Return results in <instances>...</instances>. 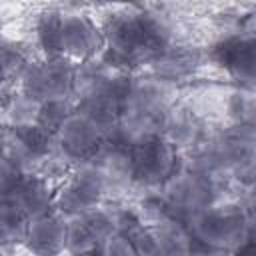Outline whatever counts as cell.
<instances>
[{
  "label": "cell",
  "mask_w": 256,
  "mask_h": 256,
  "mask_svg": "<svg viewBox=\"0 0 256 256\" xmlns=\"http://www.w3.org/2000/svg\"><path fill=\"white\" fill-rule=\"evenodd\" d=\"M106 60L122 70L134 64H150L170 48V26L152 12L114 14L104 26Z\"/></svg>",
  "instance_id": "cell-1"
},
{
  "label": "cell",
  "mask_w": 256,
  "mask_h": 256,
  "mask_svg": "<svg viewBox=\"0 0 256 256\" xmlns=\"http://www.w3.org/2000/svg\"><path fill=\"white\" fill-rule=\"evenodd\" d=\"M196 244L212 250L236 252L248 242V216L244 206L212 204L182 220Z\"/></svg>",
  "instance_id": "cell-2"
},
{
  "label": "cell",
  "mask_w": 256,
  "mask_h": 256,
  "mask_svg": "<svg viewBox=\"0 0 256 256\" xmlns=\"http://www.w3.org/2000/svg\"><path fill=\"white\" fill-rule=\"evenodd\" d=\"M178 220L218 202V178H212L192 164H180L164 182L158 194Z\"/></svg>",
  "instance_id": "cell-3"
},
{
  "label": "cell",
  "mask_w": 256,
  "mask_h": 256,
  "mask_svg": "<svg viewBox=\"0 0 256 256\" xmlns=\"http://www.w3.org/2000/svg\"><path fill=\"white\" fill-rule=\"evenodd\" d=\"M108 192L102 174L92 162H80L64 178V184L56 190L54 210L66 218L92 212L100 208L104 194Z\"/></svg>",
  "instance_id": "cell-4"
},
{
  "label": "cell",
  "mask_w": 256,
  "mask_h": 256,
  "mask_svg": "<svg viewBox=\"0 0 256 256\" xmlns=\"http://www.w3.org/2000/svg\"><path fill=\"white\" fill-rule=\"evenodd\" d=\"M78 66L66 58H44L40 62H30L20 78V92L42 102L68 98L74 94Z\"/></svg>",
  "instance_id": "cell-5"
},
{
  "label": "cell",
  "mask_w": 256,
  "mask_h": 256,
  "mask_svg": "<svg viewBox=\"0 0 256 256\" xmlns=\"http://www.w3.org/2000/svg\"><path fill=\"white\" fill-rule=\"evenodd\" d=\"M134 184L142 188H162L178 168V150L162 136L130 146Z\"/></svg>",
  "instance_id": "cell-6"
},
{
  "label": "cell",
  "mask_w": 256,
  "mask_h": 256,
  "mask_svg": "<svg viewBox=\"0 0 256 256\" xmlns=\"http://www.w3.org/2000/svg\"><path fill=\"white\" fill-rule=\"evenodd\" d=\"M104 44L102 32L88 16L64 14L58 40V56L80 66L94 60L96 52Z\"/></svg>",
  "instance_id": "cell-7"
},
{
  "label": "cell",
  "mask_w": 256,
  "mask_h": 256,
  "mask_svg": "<svg viewBox=\"0 0 256 256\" xmlns=\"http://www.w3.org/2000/svg\"><path fill=\"white\" fill-rule=\"evenodd\" d=\"M116 230V214L96 208L68 218V244L66 252L72 256L98 254L104 240Z\"/></svg>",
  "instance_id": "cell-8"
},
{
  "label": "cell",
  "mask_w": 256,
  "mask_h": 256,
  "mask_svg": "<svg viewBox=\"0 0 256 256\" xmlns=\"http://www.w3.org/2000/svg\"><path fill=\"white\" fill-rule=\"evenodd\" d=\"M106 136L80 112H74L56 132V148L72 162H90L104 146Z\"/></svg>",
  "instance_id": "cell-9"
},
{
  "label": "cell",
  "mask_w": 256,
  "mask_h": 256,
  "mask_svg": "<svg viewBox=\"0 0 256 256\" xmlns=\"http://www.w3.org/2000/svg\"><path fill=\"white\" fill-rule=\"evenodd\" d=\"M54 198H56V192L52 188V182L34 172L22 174L20 180L8 192L2 194V200L12 204L28 220H34L38 216L52 212Z\"/></svg>",
  "instance_id": "cell-10"
},
{
  "label": "cell",
  "mask_w": 256,
  "mask_h": 256,
  "mask_svg": "<svg viewBox=\"0 0 256 256\" xmlns=\"http://www.w3.org/2000/svg\"><path fill=\"white\" fill-rule=\"evenodd\" d=\"M24 244L34 256H60L68 244V218L52 210L30 220Z\"/></svg>",
  "instance_id": "cell-11"
},
{
  "label": "cell",
  "mask_w": 256,
  "mask_h": 256,
  "mask_svg": "<svg viewBox=\"0 0 256 256\" xmlns=\"http://www.w3.org/2000/svg\"><path fill=\"white\" fill-rule=\"evenodd\" d=\"M172 86L156 76L132 78L122 100V110H132L156 118H164L166 110L172 106Z\"/></svg>",
  "instance_id": "cell-12"
},
{
  "label": "cell",
  "mask_w": 256,
  "mask_h": 256,
  "mask_svg": "<svg viewBox=\"0 0 256 256\" xmlns=\"http://www.w3.org/2000/svg\"><path fill=\"white\" fill-rule=\"evenodd\" d=\"M212 56L234 78L256 84V36H230L214 46Z\"/></svg>",
  "instance_id": "cell-13"
},
{
  "label": "cell",
  "mask_w": 256,
  "mask_h": 256,
  "mask_svg": "<svg viewBox=\"0 0 256 256\" xmlns=\"http://www.w3.org/2000/svg\"><path fill=\"white\" fill-rule=\"evenodd\" d=\"M90 162L102 174L108 192L134 184L132 154H130L128 146H124L116 140H106L104 146L98 150V154Z\"/></svg>",
  "instance_id": "cell-14"
},
{
  "label": "cell",
  "mask_w": 256,
  "mask_h": 256,
  "mask_svg": "<svg viewBox=\"0 0 256 256\" xmlns=\"http://www.w3.org/2000/svg\"><path fill=\"white\" fill-rule=\"evenodd\" d=\"M160 136L176 150H188L198 142L200 122L186 104H172L162 118Z\"/></svg>",
  "instance_id": "cell-15"
},
{
  "label": "cell",
  "mask_w": 256,
  "mask_h": 256,
  "mask_svg": "<svg viewBox=\"0 0 256 256\" xmlns=\"http://www.w3.org/2000/svg\"><path fill=\"white\" fill-rule=\"evenodd\" d=\"M160 256H194L196 254V242L190 236L186 224L178 218H166L158 226L152 228Z\"/></svg>",
  "instance_id": "cell-16"
},
{
  "label": "cell",
  "mask_w": 256,
  "mask_h": 256,
  "mask_svg": "<svg viewBox=\"0 0 256 256\" xmlns=\"http://www.w3.org/2000/svg\"><path fill=\"white\" fill-rule=\"evenodd\" d=\"M196 66H198V54L192 48L170 46L158 58H154L150 62V72H152V76H156L164 82H172V80L188 76Z\"/></svg>",
  "instance_id": "cell-17"
},
{
  "label": "cell",
  "mask_w": 256,
  "mask_h": 256,
  "mask_svg": "<svg viewBox=\"0 0 256 256\" xmlns=\"http://www.w3.org/2000/svg\"><path fill=\"white\" fill-rule=\"evenodd\" d=\"M40 102L26 96L24 92H14L4 100V128H22L38 122Z\"/></svg>",
  "instance_id": "cell-18"
},
{
  "label": "cell",
  "mask_w": 256,
  "mask_h": 256,
  "mask_svg": "<svg viewBox=\"0 0 256 256\" xmlns=\"http://www.w3.org/2000/svg\"><path fill=\"white\" fill-rule=\"evenodd\" d=\"M62 16L58 10H48L40 14L38 24H36V36L38 42L46 54V58H56L58 56V40H60V26H62Z\"/></svg>",
  "instance_id": "cell-19"
},
{
  "label": "cell",
  "mask_w": 256,
  "mask_h": 256,
  "mask_svg": "<svg viewBox=\"0 0 256 256\" xmlns=\"http://www.w3.org/2000/svg\"><path fill=\"white\" fill-rule=\"evenodd\" d=\"M74 112H76V102H74L70 96H68V98L48 100V102H42V106H40L38 124L56 136V132L60 130V126H62Z\"/></svg>",
  "instance_id": "cell-20"
},
{
  "label": "cell",
  "mask_w": 256,
  "mask_h": 256,
  "mask_svg": "<svg viewBox=\"0 0 256 256\" xmlns=\"http://www.w3.org/2000/svg\"><path fill=\"white\" fill-rule=\"evenodd\" d=\"M228 116L236 122V126L254 128L256 126V96L246 90H234L226 102Z\"/></svg>",
  "instance_id": "cell-21"
},
{
  "label": "cell",
  "mask_w": 256,
  "mask_h": 256,
  "mask_svg": "<svg viewBox=\"0 0 256 256\" xmlns=\"http://www.w3.org/2000/svg\"><path fill=\"white\" fill-rule=\"evenodd\" d=\"M28 218L24 214H20L12 204L2 200V242L10 244V242H24V234L28 228Z\"/></svg>",
  "instance_id": "cell-22"
},
{
  "label": "cell",
  "mask_w": 256,
  "mask_h": 256,
  "mask_svg": "<svg viewBox=\"0 0 256 256\" xmlns=\"http://www.w3.org/2000/svg\"><path fill=\"white\" fill-rule=\"evenodd\" d=\"M30 62H26L24 54L20 52V48H12L8 44H4L2 48V74H4V82L8 84L12 78H16V82H20L24 70L28 68Z\"/></svg>",
  "instance_id": "cell-23"
},
{
  "label": "cell",
  "mask_w": 256,
  "mask_h": 256,
  "mask_svg": "<svg viewBox=\"0 0 256 256\" xmlns=\"http://www.w3.org/2000/svg\"><path fill=\"white\" fill-rule=\"evenodd\" d=\"M98 254L100 256H138L134 246H132V242H130V238L120 230H114L104 240V244L100 246Z\"/></svg>",
  "instance_id": "cell-24"
},
{
  "label": "cell",
  "mask_w": 256,
  "mask_h": 256,
  "mask_svg": "<svg viewBox=\"0 0 256 256\" xmlns=\"http://www.w3.org/2000/svg\"><path fill=\"white\" fill-rule=\"evenodd\" d=\"M234 256H256V242H246L234 252Z\"/></svg>",
  "instance_id": "cell-25"
},
{
  "label": "cell",
  "mask_w": 256,
  "mask_h": 256,
  "mask_svg": "<svg viewBox=\"0 0 256 256\" xmlns=\"http://www.w3.org/2000/svg\"><path fill=\"white\" fill-rule=\"evenodd\" d=\"M86 256H100V254H86Z\"/></svg>",
  "instance_id": "cell-26"
},
{
  "label": "cell",
  "mask_w": 256,
  "mask_h": 256,
  "mask_svg": "<svg viewBox=\"0 0 256 256\" xmlns=\"http://www.w3.org/2000/svg\"><path fill=\"white\" fill-rule=\"evenodd\" d=\"M194 256H198V254H194Z\"/></svg>",
  "instance_id": "cell-27"
}]
</instances>
